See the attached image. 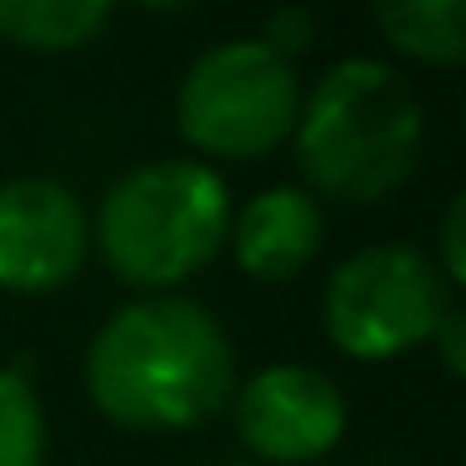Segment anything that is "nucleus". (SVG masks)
Segmentation results:
<instances>
[{
  "label": "nucleus",
  "mask_w": 466,
  "mask_h": 466,
  "mask_svg": "<svg viewBox=\"0 0 466 466\" xmlns=\"http://www.w3.org/2000/svg\"><path fill=\"white\" fill-rule=\"evenodd\" d=\"M96 411L131 431H186L236 396L226 326L191 296H141L96 331L86 351Z\"/></svg>",
  "instance_id": "1"
},
{
  "label": "nucleus",
  "mask_w": 466,
  "mask_h": 466,
  "mask_svg": "<svg viewBox=\"0 0 466 466\" xmlns=\"http://www.w3.org/2000/svg\"><path fill=\"white\" fill-rule=\"evenodd\" d=\"M296 166L306 186L341 206H376L401 191L421 161L426 111L396 66L336 61L296 116Z\"/></svg>",
  "instance_id": "2"
},
{
  "label": "nucleus",
  "mask_w": 466,
  "mask_h": 466,
  "mask_svg": "<svg viewBox=\"0 0 466 466\" xmlns=\"http://www.w3.org/2000/svg\"><path fill=\"white\" fill-rule=\"evenodd\" d=\"M231 236V191L206 161H146L106 191L96 246L116 281L146 296H171L206 271Z\"/></svg>",
  "instance_id": "3"
},
{
  "label": "nucleus",
  "mask_w": 466,
  "mask_h": 466,
  "mask_svg": "<svg viewBox=\"0 0 466 466\" xmlns=\"http://www.w3.org/2000/svg\"><path fill=\"white\" fill-rule=\"evenodd\" d=\"M301 116L296 66L261 41H221L196 56L176 91V126L186 146L216 161H256L291 141Z\"/></svg>",
  "instance_id": "4"
},
{
  "label": "nucleus",
  "mask_w": 466,
  "mask_h": 466,
  "mask_svg": "<svg viewBox=\"0 0 466 466\" xmlns=\"http://www.w3.org/2000/svg\"><path fill=\"white\" fill-rule=\"evenodd\" d=\"M451 311V286L421 246H366L331 271L321 326L351 361H391L431 341Z\"/></svg>",
  "instance_id": "5"
},
{
  "label": "nucleus",
  "mask_w": 466,
  "mask_h": 466,
  "mask_svg": "<svg viewBox=\"0 0 466 466\" xmlns=\"http://www.w3.org/2000/svg\"><path fill=\"white\" fill-rule=\"evenodd\" d=\"M236 436L256 466H301L321 461L346 436V396L316 366H266L231 396Z\"/></svg>",
  "instance_id": "6"
},
{
  "label": "nucleus",
  "mask_w": 466,
  "mask_h": 466,
  "mask_svg": "<svg viewBox=\"0 0 466 466\" xmlns=\"http://www.w3.org/2000/svg\"><path fill=\"white\" fill-rule=\"evenodd\" d=\"M86 246H91V221L71 186L46 176H21L0 186V291H61L81 271Z\"/></svg>",
  "instance_id": "7"
},
{
  "label": "nucleus",
  "mask_w": 466,
  "mask_h": 466,
  "mask_svg": "<svg viewBox=\"0 0 466 466\" xmlns=\"http://www.w3.org/2000/svg\"><path fill=\"white\" fill-rule=\"evenodd\" d=\"M321 206L301 186H271V191L251 196L241 211H231V251L236 266L256 281H291L321 251Z\"/></svg>",
  "instance_id": "8"
},
{
  "label": "nucleus",
  "mask_w": 466,
  "mask_h": 466,
  "mask_svg": "<svg viewBox=\"0 0 466 466\" xmlns=\"http://www.w3.org/2000/svg\"><path fill=\"white\" fill-rule=\"evenodd\" d=\"M111 5L101 0H0V41L21 51H86L106 35Z\"/></svg>",
  "instance_id": "9"
},
{
  "label": "nucleus",
  "mask_w": 466,
  "mask_h": 466,
  "mask_svg": "<svg viewBox=\"0 0 466 466\" xmlns=\"http://www.w3.org/2000/svg\"><path fill=\"white\" fill-rule=\"evenodd\" d=\"M371 21L391 41V51L411 56L421 66H456L466 56V0H401V5H376Z\"/></svg>",
  "instance_id": "10"
},
{
  "label": "nucleus",
  "mask_w": 466,
  "mask_h": 466,
  "mask_svg": "<svg viewBox=\"0 0 466 466\" xmlns=\"http://www.w3.org/2000/svg\"><path fill=\"white\" fill-rule=\"evenodd\" d=\"M0 466H46V411L25 366H0Z\"/></svg>",
  "instance_id": "11"
},
{
  "label": "nucleus",
  "mask_w": 466,
  "mask_h": 466,
  "mask_svg": "<svg viewBox=\"0 0 466 466\" xmlns=\"http://www.w3.org/2000/svg\"><path fill=\"white\" fill-rule=\"evenodd\" d=\"M256 41H261L271 56H281V61H296V56L311 51V41H316V15H311V11H301V5L271 11Z\"/></svg>",
  "instance_id": "12"
},
{
  "label": "nucleus",
  "mask_w": 466,
  "mask_h": 466,
  "mask_svg": "<svg viewBox=\"0 0 466 466\" xmlns=\"http://www.w3.org/2000/svg\"><path fill=\"white\" fill-rule=\"evenodd\" d=\"M461 226H466V201L456 196L451 206H446V221H441V261H436V271L446 276V286H461L466 281V256H461Z\"/></svg>",
  "instance_id": "13"
},
{
  "label": "nucleus",
  "mask_w": 466,
  "mask_h": 466,
  "mask_svg": "<svg viewBox=\"0 0 466 466\" xmlns=\"http://www.w3.org/2000/svg\"><path fill=\"white\" fill-rule=\"evenodd\" d=\"M426 346H436V351H441V366H446L451 376H461V371H466V351H461V311H456V306L441 316V326L431 331V341H426Z\"/></svg>",
  "instance_id": "14"
},
{
  "label": "nucleus",
  "mask_w": 466,
  "mask_h": 466,
  "mask_svg": "<svg viewBox=\"0 0 466 466\" xmlns=\"http://www.w3.org/2000/svg\"><path fill=\"white\" fill-rule=\"evenodd\" d=\"M241 466H256V461H241Z\"/></svg>",
  "instance_id": "15"
}]
</instances>
